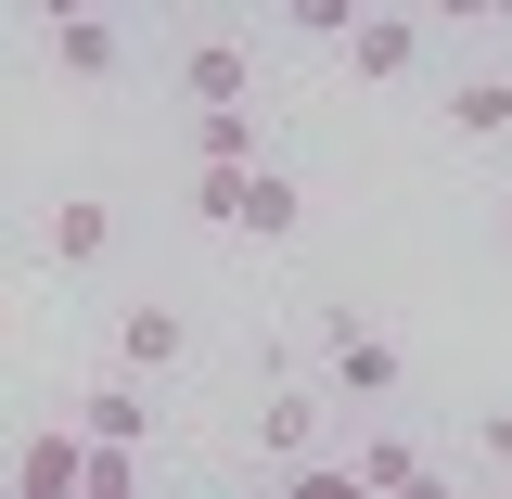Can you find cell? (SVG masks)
Returning a JSON list of instances; mask_svg holds the SVG:
<instances>
[{"label":"cell","mask_w":512,"mask_h":499,"mask_svg":"<svg viewBox=\"0 0 512 499\" xmlns=\"http://www.w3.org/2000/svg\"><path fill=\"white\" fill-rule=\"evenodd\" d=\"M308 346H320V384H333V410L384 423V410L410 397V346H397L384 320H359V308H320V320H308Z\"/></svg>","instance_id":"1"},{"label":"cell","mask_w":512,"mask_h":499,"mask_svg":"<svg viewBox=\"0 0 512 499\" xmlns=\"http://www.w3.org/2000/svg\"><path fill=\"white\" fill-rule=\"evenodd\" d=\"M244 448L269 461V474H308V461H333V384H269L256 397Z\"/></svg>","instance_id":"2"},{"label":"cell","mask_w":512,"mask_h":499,"mask_svg":"<svg viewBox=\"0 0 512 499\" xmlns=\"http://www.w3.org/2000/svg\"><path fill=\"white\" fill-rule=\"evenodd\" d=\"M167 103H180V116H244V103H256V52H244V39H180Z\"/></svg>","instance_id":"3"},{"label":"cell","mask_w":512,"mask_h":499,"mask_svg":"<svg viewBox=\"0 0 512 499\" xmlns=\"http://www.w3.org/2000/svg\"><path fill=\"white\" fill-rule=\"evenodd\" d=\"M180 359H192V320L167 308V295H128V308H116V372L128 384H167Z\"/></svg>","instance_id":"4"},{"label":"cell","mask_w":512,"mask_h":499,"mask_svg":"<svg viewBox=\"0 0 512 499\" xmlns=\"http://www.w3.org/2000/svg\"><path fill=\"white\" fill-rule=\"evenodd\" d=\"M436 128H448V141H512V64L448 77V90H436Z\"/></svg>","instance_id":"5"},{"label":"cell","mask_w":512,"mask_h":499,"mask_svg":"<svg viewBox=\"0 0 512 499\" xmlns=\"http://www.w3.org/2000/svg\"><path fill=\"white\" fill-rule=\"evenodd\" d=\"M423 52H436V26H423V13H359V39H346V64H359L372 90H397Z\"/></svg>","instance_id":"6"},{"label":"cell","mask_w":512,"mask_h":499,"mask_svg":"<svg viewBox=\"0 0 512 499\" xmlns=\"http://www.w3.org/2000/svg\"><path fill=\"white\" fill-rule=\"evenodd\" d=\"M52 64L77 77V90H103V77L128 64V26L116 13H52Z\"/></svg>","instance_id":"7"},{"label":"cell","mask_w":512,"mask_h":499,"mask_svg":"<svg viewBox=\"0 0 512 499\" xmlns=\"http://www.w3.org/2000/svg\"><path fill=\"white\" fill-rule=\"evenodd\" d=\"M77 423H90V436H103V448H141V436H154V423H167V410H154V384H128V372H103V384H90V397H77Z\"/></svg>","instance_id":"8"},{"label":"cell","mask_w":512,"mask_h":499,"mask_svg":"<svg viewBox=\"0 0 512 499\" xmlns=\"http://www.w3.org/2000/svg\"><path fill=\"white\" fill-rule=\"evenodd\" d=\"M103 244H116V205H103V192H52V231H39V256H52V269H90Z\"/></svg>","instance_id":"9"},{"label":"cell","mask_w":512,"mask_h":499,"mask_svg":"<svg viewBox=\"0 0 512 499\" xmlns=\"http://www.w3.org/2000/svg\"><path fill=\"white\" fill-rule=\"evenodd\" d=\"M13 499H90V448L64 436V423H52V436H26V461H13Z\"/></svg>","instance_id":"10"},{"label":"cell","mask_w":512,"mask_h":499,"mask_svg":"<svg viewBox=\"0 0 512 499\" xmlns=\"http://www.w3.org/2000/svg\"><path fill=\"white\" fill-rule=\"evenodd\" d=\"M244 231H256V244H295V231H308V192L282 180V167H256V180H244Z\"/></svg>","instance_id":"11"},{"label":"cell","mask_w":512,"mask_h":499,"mask_svg":"<svg viewBox=\"0 0 512 499\" xmlns=\"http://www.w3.org/2000/svg\"><path fill=\"white\" fill-rule=\"evenodd\" d=\"M423 474H436V461H423V448L397 436V423H372V436H359V487H372V499H397V487H423Z\"/></svg>","instance_id":"12"},{"label":"cell","mask_w":512,"mask_h":499,"mask_svg":"<svg viewBox=\"0 0 512 499\" xmlns=\"http://www.w3.org/2000/svg\"><path fill=\"white\" fill-rule=\"evenodd\" d=\"M282 39H359L346 0H282Z\"/></svg>","instance_id":"13"},{"label":"cell","mask_w":512,"mask_h":499,"mask_svg":"<svg viewBox=\"0 0 512 499\" xmlns=\"http://www.w3.org/2000/svg\"><path fill=\"white\" fill-rule=\"evenodd\" d=\"M282 499H372V487H359V461H308V474H282Z\"/></svg>","instance_id":"14"},{"label":"cell","mask_w":512,"mask_h":499,"mask_svg":"<svg viewBox=\"0 0 512 499\" xmlns=\"http://www.w3.org/2000/svg\"><path fill=\"white\" fill-rule=\"evenodd\" d=\"M397 499H461V474H423V487H397Z\"/></svg>","instance_id":"15"},{"label":"cell","mask_w":512,"mask_h":499,"mask_svg":"<svg viewBox=\"0 0 512 499\" xmlns=\"http://www.w3.org/2000/svg\"><path fill=\"white\" fill-rule=\"evenodd\" d=\"M500 499H512V474H500Z\"/></svg>","instance_id":"16"}]
</instances>
